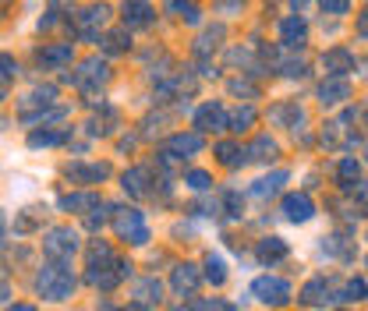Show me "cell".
<instances>
[{
  "mask_svg": "<svg viewBox=\"0 0 368 311\" xmlns=\"http://www.w3.org/2000/svg\"><path fill=\"white\" fill-rule=\"evenodd\" d=\"M36 290H39L43 301H68V297L75 294V273H71L64 262H57V258H54L50 266L39 269Z\"/></svg>",
  "mask_w": 368,
  "mask_h": 311,
  "instance_id": "obj_1",
  "label": "cell"
},
{
  "mask_svg": "<svg viewBox=\"0 0 368 311\" xmlns=\"http://www.w3.org/2000/svg\"><path fill=\"white\" fill-rule=\"evenodd\" d=\"M114 230H117L121 241H128L135 248L149 244V227H145V216L138 209H117L114 213Z\"/></svg>",
  "mask_w": 368,
  "mask_h": 311,
  "instance_id": "obj_2",
  "label": "cell"
},
{
  "mask_svg": "<svg viewBox=\"0 0 368 311\" xmlns=\"http://www.w3.org/2000/svg\"><path fill=\"white\" fill-rule=\"evenodd\" d=\"M71 82L82 89V92H99L103 85L110 82V68H107V61H99V57H92V61H85L75 75H71Z\"/></svg>",
  "mask_w": 368,
  "mask_h": 311,
  "instance_id": "obj_3",
  "label": "cell"
},
{
  "mask_svg": "<svg viewBox=\"0 0 368 311\" xmlns=\"http://www.w3.org/2000/svg\"><path fill=\"white\" fill-rule=\"evenodd\" d=\"M43 251L50 258H57V262H68V258L78 251V234L71 227H57V230H50L46 241H43Z\"/></svg>",
  "mask_w": 368,
  "mask_h": 311,
  "instance_id": "obj_4",
  "label": "cell"
},
{
  "mask_svg": "<svg viewBox=\"0 0 368 311\" xmlns=\"http://www.w3.org/2000/svg\"><path fill=\"white\" fill-rule=\"evenodd\" d=\"M251 294L262 301V304H287L290 301V283L280 280V276H258L251 283Z\"/></svg>",
  "mask_w": 368,
  "mask_h": 311,
  "instance_id": "obj_5",
  "label": "cell"
},
{
  "mask_svg": "<svg viewBox=\"0 0 368 311\" xmlns=\"http://www.w3.org/2000/svg\"><path fill=\"white\" fill-rule=\"evenodd\" d=\"M195 128L198 131H227L230 128V117L220 103H205V107L195 110Z\"/></svg>",
  "mask_w": 368,
  "mask_h": 311,
  "instance_id": "obj_6",
  "label": "cell"
},
{
  "mask_svg": "<svg viewBox=\"0 0 368 311\" xmlns=\"http://www.w3.org/2000/svg\"><path fill=\"white\" fill-rule=\"evenodd\" d=\"M64 177L71 184H99L110 177V167L107 163H71V167H64Z\"/></svg>",
  "mask_w": 368,
  "mask_h": 311,
  "instance_id": "obj_7",
  "label": "cell"
},
{
  "mask_svg": "<svg viewBox=\"0 0 368 311\" xmlns=\"http://www.w3.org/2000/svg\"><path fill=\"white\" fill-rule=\"evenodd\" d=\"M85 262H89V283H92L99 273H107V269H114V266H117V255L110 251V244L96 241V244L89 248V255H85Z\"/></svg>",
  "mask_w": 368,
  "mask_h": 311,
  "instance_id": "obj_8",
  "label": "cell"
},
{
  "mask_svg": "<svg viewBox=\"0 0 368 311\" xmlns=\"http://www.w3.org/2000/svg\"><path fill=\"white\" fill-rule=\"evenodd\" d=\"M107 22H110V8H107V4H89V8L78 15V32H82L85 39H92Z\"/></svg>",
  "mask_w": 368,
  "mask_h": 311,
  "instance_id": "obj_9",
  "label": "cell"
},
{
  "mask_svg": "<svg viewBox=\"0 0 368 311\" xmlns=\"http://www.w3.org/2000/svg\"><path fill=\"white\" fill-rule=\"evenodd\" d=\"M202 135L198 131H188V135H174L170 142H167V156H174V160H184V156H198L202 152Z\"/></svg>",
  "mask_w": 368,
  "mask_h": 311,
  "instance_id": "obj_10",
  "label": "cell"
},
{
  "mask_svg": "<svg viewBox=\"0 0 368 311\" xmlns=\"http://www.w3.org/2000/svg\"><path fill=\"white\" fill-rule=\"evenodd\" d=\"M284 216H287L290 223H308V220L315 216V202H311L308 195H287V198H284Z\"/></svg>",
  "mask_w": 368,
  "mask_h": 311,
  "instance_id": "obj_11",
  "label": "cell"
},
{
  "mask_svg": "<svg viewBox=\"0 0 368 311\" xmlns=\"http://www.w3.org/2000/svg\"><path fill=\"white\" fill-rule=\"evenodd\" d=\"M124 25L128 29H149L152 25L149 0H124Z\"/></svg>",
  "mask_w": 368,
  "mask_h": 311,
  "instance_id": "obj_12",
  "label": "cell"
},
{
  "mask_svg": "<svg viewBox=\"0 0 368 311\" xmlns=\"http://www.w3.org/2000/svg\"><path fill=\"white\" fill-rule=\"evenodd\" d=\"M270 121L280 124V128H297V124L304 121V110L297 107L294 99H284V103H277V107L270 110Z\"/></svg>",
  "mask_w": 368,
  "mask_h": 311,
  "instance_id": "obj_13",
  "label": "cell"
},
{
  "mask_svg": "<svg viewBox=\"0 0 368 311\" xmlns=\"http://www.w3.org/2000/svg\"><path fill=\"white\" fill-rule=\"evenodd\" d=\"M170 283H174V290L181 294V297H191L195 290H198V283H202V273L195 269V266H177L174 269V276H170Z\"/></svg>",
  "mask_w": 368,
  "mask_h": 311,
  "instance_id": "obj_14",
  "label": "cell"
},
{
  "mask_svg": "<svg viewBox=\"0 0 368 311\" xmlns=\"http://www.w3.org/2000/svg\"><path fill=\"white\" fill-rule=\"evenodd\" d=\"M323 68H326L330 75L344 78L347 71H354V54H351V50H344V46H337V50H326V57H323Z\"/></svg>",
  "mask_w": 368,
  "mask_h": 311,
  "instance_id": "obj_15",
  "label": "cell"
},
{
  "mask_svg": "<svg viewBox=\"0 0 368 311\" xmlns=\"http://www.w3.org/2000/svg\"><path fill=\"white\" fill-rule=\"evenodd\" d=\"M347 96H351L347 78H326L319 85V103H323V107H337V103H344Z\"/></svg>",
  "mask_w": 368,
  "mask_h": 311,
  "instance_id": "obj_16",
  "label": "cell"
},
{
  "mask_svg": "<svg viewBox=\"0 0 368 311\" xmlns=\"http://www.w3.org/2000/svg\"><path fill=\"white\" fill-rule=\"evenodd\" d=\"M255 255H258V262H266V266L284 262V258H287V241L284 237H266V241H258Z\"/></svg>",
  "mask_w": 368,
  "mask_h": 311,
  "instance_id": "obj_17",
  "label": "cell"
},
{
  "mask_svg": "<svg viewBox=\"0 0 368 311\" xmlns=\"http://www.w3.org/2000/svg\"><path fill=\"white\" fill-rule=\"evenodd\" d=\"M71 57H75L71 43H54V46H46L39 54V64L43 68H64V64H71Z\"/></svg>",
  "mask_w": 368,
  "mask_h": 311,
  "instance_id": "obj_18",
  "label": "cell"
},
{
  "mask_svg": "<svg viewBox=\"0 0 368 311\" xmlns=\"http://www.w3.org/2000/svg\"><path fill=\"white\" fill-rule=\"evenodd\" d=\"M304 39H308L304 18H284V25H280V43H284V46H304Z\"/></svg>",
  "mask_w": 368,
  "mask_h": 311,
  "instance_id": "obj_19",
  "label": "cell"
},
{
  "mask_svg": "<svg viewBox=\"0 0 368 311\" xmlns=\"http://www.w3.org/2000/svg\"><path fill=\"white\" fill-rule=\"evenodd\" d=\"M301 301H304V304H311V308H315V304L333 301V297H330V280H326V276L308 280V283H304V290H301Z\"/></svg>",
  "mask_w": 368,
  "mask_h": 311,
  "instance_id": "obj_20",
  "label": "cell"
},
{
  "mask_svg": "<svg viewBox=\"0 0 368 311\" xmlns=\"http://www.w3.org/2000/svg\"><path fill=\"white\" fill-rule=\"evenodd\" d=\"M287 181H290L287 170H277V174H270V177H258V181L251 184V195H255V198H270V195H277Z\"/></svg>",
  "mask_w": 368,
  "mask_h": 311,
  "instance_id": "obj_21",
  "label": "cell"
},
{
  "mask_svg": "<svg viewBox=\"0 0 368 311\" xmlns=\"http://www.w3.org/2000/svg\"><path fill=\"white\" fill-rule=\"evenodd\" d=\"M135 304H138V308L160 304V283H156V276H149V280H138V283H135Z\"/></svg>",
  "mask_w": 368,
  "mask_h": 311,
  "instance_id": "obj_22",
  "label": "cell"
},
{
  "mask_svg": "<svg viewBox=\"0 0 368 311\" xmlns=\"http://www.w3.org/2000/svg\"><path fill=\"white\" fill-rule=\"evenodd\" d=\"M124 184V191L128 195H135V198H142V195H149V170H142V167H135V170H128L124 177H121Z\"/></svg>",
  "mask_w": 368,
  "mask_h": 311,
  "instance_id": "obj_23",
  "label": "cell"
},
{
  "mask_svg": "<svg viewBox=\"0 0 368 311\" xmlns=\"http://www.w3.org/2000/svg\"><path fill=\"white\" fill-rule=\"evenodd\" d=\"M54 99H57V89H54V85H39V89H32V92L22 99V114H25L29 107H50Z\"/></svg>",
  "mask_w": 368,
  "mask_h": 311,
  "instance_id": "obj_24",
  "label": "cell"
},
{
  "mask_svg": "<svg viewBox=\"0 0 368 311\" xmlns=\"http://www.w3.org/2000/svg\"><path fill=\"white\" fill-rule=\"evenodd\" d=\"M216 156H220L223 167H241V163H248V152H244L241 145H234V142H220V145H216Z\"/></svg>",
  "mask_w": 368,
  "mask_h": 311,
  "instance_id": "obj_25",
  "label": "cell"
},
{
  "mask_svg": "<svg viewBox=\"0 0 368 311\" xmlns=\"http://www.w3.org/2000/svg\"><path fill=\"white\" fill-rule=\"evenodd\" d=\"M131 46V36H128V25L124 29H117V32H107L103 36V50H107V54H124V50Z\"/></svg>",
  "mask_w": 368,
  "mask_h": 311,
  "instance_id": "obj_26",
  "label": "cell"
},
{
  "mask_svg": "<svg viewBox=\"0 0 368 311\" xmlns=\"http://www.w3.org/2000/svg\"><path fill=\"white\" fill-rule=\"evenodd\" d=\"M244 152H248V160H273V156H277V142H273L270 135H262V138H255L251 149H244Z\"/></svg>",
  "mask_w": 368,
  "mask_h": 311,
  "instance_id": "obj_27",
  "label": "cell"
},
{
  "mask_svg": "<svg viewBox=\"0 0 368 311\" xmlns=\"http://www.w3.org/2000/svg\"><path fill=\"white\" fill-rule=\"evenodd\" d=\"M205 280L213 283V287H223L227 283V266H223L220 255H209L205 258Z\"/></svg>",
  "mask_w": 368,
  "mask_h": 311,
  "instance_id": "obj_28",
  "label": "cell"
},
{
  "mask_svg": "<svg viewBox=\"0 0 368 311\" xmlns=\"http://www.w3.org/2000/svg\"><path fill=\"white\" fill-rule=\"evenodd\" d=\"M92 205H99L96 195H64L61 198V209L64 213H82V209H92Z\"/></svg>",
  "mask_w": 368,
  "mask_h": 311,
  "instance_id": "obj_29",
  "label": "cell"
},
{
  "mask_svg": "<svg viewBox=\"0 0 368 311\" xmlns=\"http://www.w3.org/2000/svg\"><path fill=\"white\" fill-rule=\"evenodd\" d=\"M61 142H64V135H61V131H50V128L29 135V145H32V149H50V145H61Z\"/></svg>",
  "mask_w": 368,
  "mask_h": 311,
  "instance_id": "obj_30",
  "label": "cell"
},
{
  "mask_svg": "<svg viewBox=\"0 0 368 311\" xmlns=\"http://www.w3.org/2000/svg\"><path fill=\"white\" fill-rule=\"evenodd\" d=\"M114 124H117V114H114L110 107H103V117H92L89 131H92V135H110V131H114Z\"/></svg>",
  "mask_w": 368,
  "mask_h": 311,
  "instance_id": "obj_31",
  "label": "cell"
},
{
  "mask_svg": "<svg viewBox=\"0 0 368 311\" xmlns=\"http://www.w3.org/2000/svg\"><path fill=\"white\" fill-rule=\"evenodd\" d=\"M255 124V110L251 107H237L234 114H230V128L234 131H244V128H251Z\"/></svg>",
  "mask_w": 368,
  "mask_h": 311,
  "instance_id": "obj_32",
  "label": "cell"
},
{
  "mask_svg": "<svg viewBox=\"0 0 368 311\" xmlns=\"http://www.w3.org/2000/svg\"><path fill=\"white\" fill-rule=\"evenodd\" d=\"M216 39H223V25H216L213 32H205V36L198 39V46H195V54H202V57H205V54H209V50H216V46H220Z\"/></svg>",
  "mask_w": 368,
  "mask_h": 311,
  "instance_id": "obj_33",
  "label": "cell"
},
{
  "mask_svg": "<svg viewBox=\"0 0 368 311\" xmlns=\"http://www.w3.org/2000/svg\"><path fill=\"white\" fill-rule=\"evenodd\" d=\"M365 297H368V283H365V280L344 283V297H340V301H365Z\"/></svg>",
  "mask_w": 368,
  "mask_h": 311,
  "instance_id": "obj_34",
  "label": "cell"
},
{
  "mask_svg": "<svg viewBox=\"0 0 368 311\" xmlns=\"http://www.w3.org/2000/svg\"><path fill=\"white\" fill-rule=\"evenodd\" d=\"M184 184H188L191 191H205L209 184H213V177H209L205 170H188V174H184Z\"/></svg>",
  "mask_w": 368,
  "mask_h": 311,
  "instance_id": "obj_35",
  "label": "cell"
},
{
  "mask_svg": "<svg viewBox=\"0 0 368 311\" xmlns=\"http://www.w3.org/2000/svg\"><path fill=\"white\" fill-rule=\"evenodd\" d=\"M223 213H227V216H234V220L244 213V202H241V195H237V191H227V195H223Z\"/></svg>",
  "mask_w": 368,
  "mask_h": 311,
  "instance_id": "obj_36",
  "label": "cell"
},
{
  "mask_svg": "<svg viewBox=\"0 0 368 311\" xmlns=\"http://www.w3.org/2000/svg\"><path fill=\"white\" fill-rule=\"evenodd\" d=\"M15 75H18V64H15V57H8V54H0V85H8V82H15Z\"/></svg>",
  "mask_w": 368,
  "mask_h": 311,
  "instance_id": "obj_37",
  "label": "cell"
},
{
  "mask_svg": "<svg viewBox=\"0 0 368 311\" xmlns=\"http://www.w3.org/2000/svg\"><path fill=\"white\" fill-rule=\"evenodd\" d=\"M354 181H358V163L354 160H340V184L354 188Z\"/></svg>",
  "mask_w": 368,
  "mask_h": 311,
  "instance_id": "obj_38",
  "label": "cell"
},
{
  "mask_svg": "<svg viewBox=\"0 0 368 311\" xmlns=\"http://www.w3.org/2000/svg\"><path fill=\"white\" fill-rule=\"evenodd\" d=\"M319 4H323V11H326V15H347L351 0H319Z\"/></svg>",
  "mask_w": 368,
  "mask_h": 311,
  "instance_id": "obj_39",
  "label": "cell"
},
{
  "mask_svg": "<svg viewBox=\"0 0 368 311\" xmlns=\"http://www.w3.org/2000/svg\"><path fill=\"white\" fill-rule=\"evenodd\" d=\"M188 8H195V0H167V11L170 15H184Z\"/></svg>",
  "mask_w": 368,
  "mask_h": 311,
  "instance_id": "obj_40",
  "label": "cell"
},
{
  "mask_svg": "<svg viewBox=\"0 0 368 311\" xmlns=\"http://www.w3.org/2000/svg\"><path fill=\"white\" fill-rule=\"evenodd\" d=\"M354 198H358L361 209H365V216H368V184H358V188H354Z\"/></svg>",
  "mask_w": 368,
  "mask_h": 311,
  "instance_id": "obj_41",
  "label": "cell"
},
{
  "mask_svg": "<svg viewBox=\"0 0 368 311\" xmlns=\"http://www.w3.org/2000/svg\"><path fill=\"white\" fill-rule=\"evenodd\" d=\"M230 92H234V96H251L255 89H251L248 82H241V78H237V82H230Z\"/></svg>",
  "mask_w": 368,
  "mask_h": 311,
  "instance_id": "obj_42",
  "label": "cell"
},
{
  "mask_svg": "<svg viewBox=\"0 0 368 311\" xmlns=\"http://www.w3.org/2000/svg\"><path fill=\"white\" fill-rule=\"evenodd\" d=\"M8 311H36L32 304H15V308H8Z\"/></svg>",
  "mask_w": 368,
  "mask_h": 311,
  "instance_id": "obj_43",
  "label": "cell"
},
{
  "mask_svg": "<svg viewBox=\"0 0 368 311\" xmlns=\"http://www.w3.org/2000/svg\"><path fill=\"white\" fill-rule=\"evenodd\" d=\"M301 4H308V0H294V8H301Z\"/></svg>",
  "mask_w": 368,
  "mask_h": 311,
  "instance_id": "obj_44",
  "label": "cell"
},
{
  "mask_svg": "<svg viewBox=\"0 0 368 311\" xmlns=\"http://www.w3.org/2000/svg\"><path fill=\"white\" fill-rule=\"evenodd\" d=\"M0 230H4V213H0Z\"/></svg>",
  "mask_w": 368,
  "mask_h": 311,
  "instance_id": "obj_45",
  "label": "cell"
},
{
  "mask_svg": "<svg viewBox=\"0 0 368 311\" xmlns=\"http://www.w3.org/2000/svg\"><path fill=\"white\" fill-rule=\"evenodd\" d=\"M365 68H368V61H365ZM365 75H368V71H365Z\"/></svg>",
  "mask_w": 368,
  "mask_h": 311,
  "instance_id": "obj_46",
  "label": "cell"
},
{
  "mask_svg": "<svg viewBox=\"0 0 368 311\" xmlns=\"http://www.w3.org/2000/svg\"><path fill=\"white\" fill-rule=\"evenodd\" d=\"M365 22H368V15H365Z\"/></svg>",
  "mask_w": 368,
  "mask_h": 311,
  "instance_id": "obj_47",
  "label": "cell"
}]
</instances>
